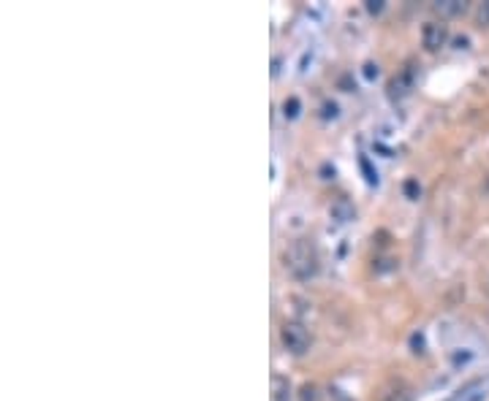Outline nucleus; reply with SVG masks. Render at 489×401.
<instances>
[{
  "mask_svg": "<svg viewBox=\"0 0 489 401\" xmlns=\"http://www.w3.org/2000/svg\"><path fill=\"white\" fill-rule=\"evenodd\" d=\"M283 266L297 280H310V277H315L318 268H321V258H318L315 244L310 239H297L294 244H288V250L283 253Z\"/></svg>",
  "mask_w": 489,
  "mask_h": 401,
  "instance_id": "f257e3e1",
  "label": "nucleus"
},
{
  "mask_svg": "<svg viewBox=\"0 0 489 401\" xmlns=\"http://www.w3.org/2000/svg\"><path fill=\"white\" fill-rule=\"evenodd\" d=\"M280 339H283V347L294 355H302L310 347V331L297 320H285L280 328Z\"/></svg>",
  "mask_w": 489,
  "mask_h": 401,
  "instance_id": "f03ea898",
  "label": "nucleus"
},
{
  "mask_svg": "<svg viewBox=\"0 0 489 401\" xmlns=\"http://www.w3.org/2000/svg\"><path fill=\"white\" fill-rule=\"evenodd\" d=\"M421 41H424V46H427L430 52H438L440 46H446L448 25H443V22H427L424 30H421Z\"/></svg>",
  "mask_w": 489,
  "mask_h": 401,
  "instance_id": "7ed1b4c3",
  "label": "nucleus"
},
{
  "mask_svg": "<svg viewBox=\"0 0 489 401\" xmlns=\"http://www.w3.org/2000/svg\"><path fill=\"white\" fill-rule=\"evenodd\" d=\"M410 87H413V76L410 73H400V76H394L389 81V98L392 101H400V98H405L410 93Z\"/></svg>",
  "mask_w": 489,
  "mask_h": 401,
  "instance_id": "20e7f679",
  "label": "nucleus"
},
{
  "mask_svg": "<svg viewBox=\"0 0 489 401\" xmlns=\"http://www.w3.org/2000/svg\"><path fill=\"white\" fill-rule=\"evenodd\" d=\"M433 9L440 16H460V14L468 11V3L465 0H438V3H433Z\"/></svg>",
  "mask_w": 489,
  "mask_h": 401,
  "instance_id": "39448f33",
  "label": "nucleus"
},
{
  "mask_svg": "<svg viewBox=\"0 0 489 401\" xmlns=\"http://www.w3.org/2000/svg\"><path fill=\"white\" fill-rule=\"evenodd\" d=\"M272 401H291V385L285 377H272Z\"/></svg>",
  "mask_w": 489,
  "mask_h": 401,
  "instance_id": "423d86ee",
  "label": "nucleus"
},
{
  "mask_svg": "<svg viewBox=\"0 0 489 401\" xmlns=\"http://www.w3.org/2000/svg\"><path fill=\"white\" fill-rule=\"evenodd\" d=\"M332 217L337 220V223H348L353 217V206L348 203V200H337L335 206H332Z\"/></svg>",
  "mask_w": 489,
  "mask_h": 401,
  "instance_id": "0eeeda50",
  "label": "nucleus"
},
{
  "mask_svg": "<svg viewBox=\"0 0 489 401\" xmlns=\"http://www.w3.org/2000/svg\"><path fill=\"white\" fill-rule=\"evenodd\" d=\"M383 401H413V393L405 385H397V388H392L383 396Z\"/></svg>",
  "mask_w": 489,
  "mask_h": 401,
  "instance_id": "6e6552de",
  "label": "nucleus"
},
{
  "mask_svg": "<svg viewBox=\"0 0 489 401\" xmlns=\"http://www.w3.org/2000/svg\"><path fill=\"white\" fill-rule=\"evenodd\" d=\"M299 108H302V103H299V98H285V103H283V114L288 117V120H294V117H299Z\"/></svg>",
  "mask_w": 489,
  "mask_h": 401,
  "instance_id": "1a4fd4ad",
  "label": "nucleus"
},
{
  "mask_svg": "<svg viewBox=\"0 0 489 401\" xmlns=\"http://www.w3.org/2000/svg\"><path fill=\"white\" fill-rule=\"evenodd\" d=\"M299 401H318V388H315L312 382H305V385L299 388Z\"/></svg>",
  "mask_w": 489,
  "mask_h": 401,
  "instance_id": "9d476101",
  "label": "nucleus"
},
{
  "mask_svg": "<svg viewBox=\"0 0 489 401\" xmlns=\"http://www.w3.org/2000/svg\"><path fill=\"white\" fill-rule=\"evenodd\" d=\"M359 166H362V171L367 174V182H370V185H378V174L370 168V161H367V158H362V161H359Z\"/></svg>",
  "mask_w": 489,
  "mask_h": 401,
  "instance_id": "9b49d317",
  "label": "nucleus"
},
{
  "mask_svg": "<svg viewBox=\"0 0 489 401\" xmlns=\"http://www.w3.org/2000/svg\"><path fill=\"white\" fill-rule=\"evenodd\" d=\"M478 25L489 27V0H484V3L478 6Z\"/></svg>",
  "mask_w": 489,
  "mask_h": 401,
  "instance_id": "f8f14e48",
  "label": "nucleus"
},
{
  "mask_svg": "<svg viewBox=\"0 0 489 401\" xmlns=\"http://www.w3.org/2000/svg\"><path fill=\"white\" fill-rule=\"evenodd\" d=\"M405 196H408V198H419V196H421V188L416 185V182H413V179H408V182H405Z\"/></svg>",
  "mask_w": 489,
  "mask_h": 401,
  "instance_id": "ddd939ff",
  "label": "nucleus"
},
{
  "mask_svg": "<svg viewBox=\"0 0 489 401\" xmlns=\"http://www.w3.org/2000/svg\"><path fill=\"white\" fill-rule=\"evenodd\" d=\"M367 11H370V14H380V11H383V0H367Z\"/></svg>",
  "mask_w": 489,
  "mask_h": 401,
  "instance_id": "4468645a",
  "label": "nucleus"
},
{
  "mask_svg": "<svg viewBox=\"0 0 489 401\" xmlns=\"http://www.w3.org/2000/svg\"><path fill=\"white\" fill-rule=\"evenodd\" d=\"M378 76V66L375 63H367L365 66V79H375Z\"/></svg>",
  "mask_w": 489,
  "mask_h": 401,
  "instance_id": "2eb2a0df",
  "label": "nucleus"
},
{
  "mask_svg": "<svg viewBox=\"0 0 489 401\" xmlns=\"http://www.w3.org/2000/svg\"><path fill=\"white\" fill-rule=\"evenodd\" d=\"M324 117H337V106H335V103H326V106H324Z\"/></svg>",
  "mask_w": 489,
  "mask_h": 401,
  "instance_id": "dca6fc26",
  "label": "nucleus"
},
{
  "mask_svg": "<svg viewBox=\"0 0 489 401\" xmlns=\"http://www.w3.org/2000/svg\"><path fill=\"white\" fill-rule=\"evenodd\" d=\"M413 347H419V352H421V347H424V339H421V336H413Z\"/></svg>",
  "mask_w": 489,
  "mask_h": 401,
  "instance_id": "f3484780",
  "label": "nucleus"
},
{
  "mask_svg": "<svg viewBox=\"0 0 489 401\" xmlns=\"http://www.w3.org/2000/svg\"><path fill=\"white\" fill-rule=\"evenodd\" d=\"M454 44H457V49H465V46H468V39H457Z\"/></svg>",
  "mask_w": 489,
  "mask_h": 401,
  "instance_id": "a211bd4d",
  "label": "nucleus"
},
{
  "mask_svg": "<svg viewBox=\"0 0 489 401\" xmlns=\"http://www.w3.org/2000/svg\"><path fill=\"white\" fill-rule=\"evenodd\" d=\"M487 188H489V182H487Z\"/></svg>",
  "mask_w": 489,
  "mask_h": 401,
  "instance_id": "6ab92c4d",
  "label": "nucleus"
}]
</instances>
